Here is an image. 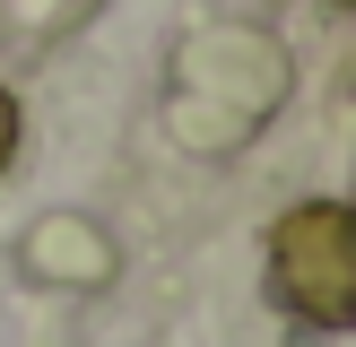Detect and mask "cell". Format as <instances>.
Instances as JSON below:
<instances>
[{"label":"cell","instance_id":"cell-2","mask_svg":"<svg viewBox=\"0 0 356 347\" xmlns=\"http://www.w3.org/2000/svg\"><path fill=\"white\" fill-rule=\"evenodd\" d=\"M17 130H26V121H17V96L0 87V174H9V156H17Z\"/></svg>","mask_w":356,"mask_h":347},{"label":"cell","instance_id":"cell-3","mask_svg":"<svg viewBox=\"0 0 356 347\" xmlns=\"http://www.w3.org/2000/svg\"><path fill=\"white\" fill-rule=\"evenodd\" d=\"M339 9H356V0H339Z\"/></svg>","mask_w":356,"mask_h":347},{"label":"cell","instance_id":"cell-1","mask_svg":"<svg viewBox=\"0 0 356 347\" xmlns=\"http://www.w3.org/2000/svg\"><path fill=\"white\" fill-rule=\"evenodd\" d=\"M270 295L313 330H356V208L305 200L270 226Z\"/></svg>","mask_w":356,"mask_h":347}]
</instances>
